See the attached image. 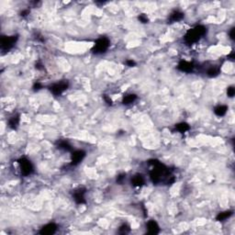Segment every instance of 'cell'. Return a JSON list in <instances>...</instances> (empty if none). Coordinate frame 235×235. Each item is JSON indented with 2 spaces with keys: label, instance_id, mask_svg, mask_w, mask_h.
Instances as JSON below:
<instances>
[{
  "label": "cell",
  "instance_id": "1",
  "mask_svg": "<svg viewBox=\"0 0 235 235\" xmlns=\"http://www.w3.org/2000/svg\"><path fill=\"white\" fill-rule=\"evenodd\" d=\"M207 32L206 27L202 25H198L193 29H190L185 35V41L188 44H193L199 41Z\"/></svg>",
  "mask_w": 235,
  "mask_h": 235
},
{
  "label": "cell",
  "instance_id": "2",
  "mask_svg": "<svg viewBox=\"0 0 235 235\" xmlns=\"http://www.w3.org/2000/svg\"><path fill=\"white\" fill-rule=\"evenodd\" d=\"M109 44L110 43H109V41L108 38H105V37L100 38L95 42V44L92 48V51L96 54H102L107 52V50L109 47Z\"/></svg>",
  "mask_w": 235,
  "mask_h": 235
},
{
  "label": "cell",
  "instance_id": "3",
  "mask_svg": "<svg viewBox=\"0 0 235 235\" xmlns=\"http://www.w3.org/2000/svg\"><path fill=\"white\" fill-rule=\"evenodd\" d=\"M19 37L18 35H13V36H3L1 38L0 43H1V50L2 51H8L10 50L14 44L17 42Z\"/></svg>",
  "mask_w": 235,
  "mask_h": 235
},
{
  "label": "cell",
  "instance_id": "4",
  "mask_svg": "<svg viewBox=\"0 0 235 235\" xmlns=\"http://www.w3.org/2000/svg\"><path fill=\"white\" fill-rule=\"evenodd\" d=\"M19 164L20 167V171L24 176H29L33 173L34 171V167L31 164V162L28 160L27 158H20L19 160Z\"/></svg>",
  "mask_w": 235,
  "mask_h": 235
},
{
  "label": "cell",
  "instance_id": "5",
  "mask_svg": "<svg viewBox=\"0 0 235 235\" xmlns=\"http://www.w3.org/2000/svg\"><path fill=\"white\" fill-rule=\"evenodd\" d=\"M69 87V83L65 80L63 81H61V82H58V83H55V84H53L49 87V89L50 91L54 95V96H59L61 94H62L67 88Z\"/></svg>",
  "mask_w": 235,
  "mask_h": 235
},
{
  "label": "cell",
  "instance_id": "6",
  "mask_svg": "<svg viewBox=\"0 0 235 235\" xmlns=\"http://www.w3.org/2000/svg\"><path fill=\"white\" fill-rule=\"evenodd\" d=\"M85 156H86V152L82 150H77V151L73 152L71 155V164L77 165L83 161Z\"/></svg>",
  "mask_w": 235,
  "mask_h": 235
},
{
  "label": "cell",
  "instance_id": "7",
  "mask_svg": "<svg viewBox=\"0 0 235 235\" xmlns=\"http://www.w3.org/2000/svg\"><path fill=\"white\" fill-rule=\"evenodd\" d=\"M85 193L86 189L85 188H79L74 192V199L77 204H84L86 203V199H85Z\"/></svg>",
  "mask_w": 235,
  "mask_h": 235
},
{
  "label": "cell",
  "instance_id": "8",
  "mask_svg": "<svg viewBox=\"0 0 235 235\" xmlns=\"http://www.w3.org/2000/svg\"><path fill=\"white\" fill-rule=\"evenodd\" d=\"M177 68L181 71V72H184V73H190L194 70L195 66L192 62H187V61H181L179 63H178V66Z\"/></svg>",
  "mask_w": 235,
  "mask_h": 235
},
{
  "label": "cell",
  "instance_id": "9",
  "mask_svg": "<svg viewBox=\"0 0 235 235\" xmlns=\"http://www.w3.org/2000/svg\"><path fill=\"white\" fill-rule=\"evenodd\" d=\"M57 230V225L55 223H48L45 226L41 228L40 231V233L42 235H51L53 234Z\"/></svg>",
  "mask_w": 235,
  "mask_h": 235
},
{
  "label": "cell",
  "instance_id": "10",
  "mask_svg": "<svg viewBox=\"0 0 235 235\" xmlns=\"http://www.w3.org/2000/svg\"><path fill=\"white\" fill-rule=\"evenodd\" d=\"M147 230H148V233H151V234H156L159 233L160 229H159V225L157 224V222L155 220H149L147 222L146 224Z\"/></svg>",
  "mask_w": 235,
  "mask_h": 235
},
{
  "label": "cell",
  "instance_id": "11",
  "mask_svg": "<svg viewBox=\"0 0 235 235\" xmlns=\"http://www.w3.org/2000/svg\"><path fill=\"white\" fill-rule=\"evenodd\" d=\"M227 110H228V107L225 106V105H220L218 107L215 108L214 109V113L219 116V117H223L226 113H227Z\"/></svg>",
  "mask_w": 235,
  "mask_h": 235
},
{
  "label": "cell",
  "instance_id": "12",
  "mask_svg": "<svg viewBox=\"0 0 235 235\" xmlns=\"http://www.w3.org/2000/svg\"><path fill=\"white\" fill-rule=\"evenodd\" d=\"M183 18H184V13H182V12H180V11H178V10H176V11H174L173 13H171L169 19H170V21H172V22H177V21L182 20Z\"/></svg>",
  "mask_w": 235,
  "mask_h": 235
},
{
  "label": "cell",
  "instance_id": "13",
  "mask_svg": "<svg viewBox=\"0 0 235 235\" xmlns=\"http://www.w3.org/2000/svg\"><path fill=\"white\" fill-rule=\"evenodd\" d=\"M136 99H137V96L135 94H129V95L124 96L122 99V103L124 105H129V104L133 103Z\"/></svg>",
  "mask_w": 235,
  "mask_h": 235
},
{
  "label": "cell",
  "instance_id": "14",
  "mask_svg": "<svg viewBox=\"0 0 235 235\" xmlns=\"http://www.w3.org/2000/svg\"><path fill=\"white\" fill-rule=\"evenodd\" d=\"M131 183L135 186H141L144 183V179L141 175H135L131 179Z\"/></svg>",
  "mask_w": 235,
  "mask_h": 235
},
{
  "label": "cell",
  "instance_id": "15",
  "mask_svg": "<svg viewBox=\"0 0 235 235\" xmlns=\"http://www.w3.org/2000/svg\"><path fill=\"white\" fill-rule=\"evenodd\" d=\"M19 116H13L9 118L8 120V126L11 128V129H17V127L19 126Z\"/></svg>",
  "mask_w": 235,
  "mask_h": 235
},
{
  "label": "cell",
  "instance_id": "16",
  "mask_svg": "<svg viewBox=\"0 0 235 235\" xmlns=\"http://www.w3.org/2000/svg\"><path fill=\"white\" fill-rule=\"evenodd\" d=\"M233 215V211H225V212H221L217 216V220L219 221H223L227 219H229L231 216Z\"/></svg>",
  "mask_w": 235,
  "mask_h": 235
},
{
  "label": "cell",
  "instance_id": "17",
  "mask_svg": "<svg viewBox=\"0 0 235 235\" xmlns=\"http://www.w3.org/2000/svg\"><path fill=\"white\" fill-rule=\"evenodd\" d=\"M220 74V69L217 67H210L207 70V75L209 77H216Z\"/></svg>",
  "mask_w": 235,
  "mask_h": 235
},
{
  "label": "cell",
  "instance_id": "18",
  "mask_svg": "<svg viewBox=\"0 0 235 235\" xmlns=\"http://www.w3.org/2000/svg\"><path fill=\"white\" fill-rule=\"evenodd\" d=\"M176 129L179 132H186V131H187V130L190 129V127H189V125H188L187 123H186V122H181V123H178V124L176 125Z\"/></svg>",
  "mask_w": 235,
  "mask_h": 235
},
{
  "label": "cell",
  "instance_id": "19",
  "mask_svg": "<svg viewBox=\"0 0 235 235\" xmlns=\"http://www.w3.org/2000/svg\"><path fill=\"white\" fill-rule=\"evenodd\" d=\"M57 146H58V149H60V150H63V151H71V150H72L71 145H70L67 142H65V141L60 142Z\"/></svg>",
  "mask_w": 235,
  "mask_h": 235
},
{
  "label": "cell",
  "instance_id": "20",
  "mask_svg": "<svg viewBox=\"0 0 235 235\" xmlns=\"http://www.w3.org/2000/svg\"><path fill=\"white\" fill-rule=\"evenodd\" d=\"M130 226H128L127 224H123V225L119 228V233H130Z\"/></svg>",
  "mask_w": 235,
  "mask_h": 235
},
{
  "label": "cell",
  "instance_id": "21",
  "mask_svg": "<svg viewBox=\"0 0 235 235\" xmlns=\"http://www.w3.org/2000/svg\"><path fill=\"white\" fill-rule=\"evenodd\" d=\"M234 94H235V89L233 87H230V88H228V89H227V95H228V96L233 97V96H234Z\"/></svg>",
  "mask_w": 235,
  "mask_h": 235
},
{
  "label": "cell",
  "instance_id": "22",
  "mask_svg": "<svg viewBox=\"0 0 235 235\" xmlns=\"http://www.w3.org/2000/svg\"><path fill=\"white\" fill-rule=\"evenodd\" d=\"M139 20L142 22V23H147L148 22V18L145 14H141L139 16Z\"/></svg>",
  "mask_w": 235,
  "mask_h": 235
},
{
  "label": "cell",
  "instance_id": "23",
  "mask_svg": "<svg viewBox=\"0 0 235 235\" xmlns=\"http://www.w3.org/2000/svg\"><path fill=\"white\" fill-rule=\"evenodd\" d=\"M41 88H42V85H41V83H35L34 86H33V89H34L35 91H39V90L41 89Z\"/></svg>",
  "mask_w": 235,
  "mask_h": 235
},
{
  "label": "cell",
  "instance_id": "24",
  "mask_svg": "<svg viewBox=\"0 0 235 235\" xmlns=\"http://www.w3.org/2000/svg\"><path fill=\"white\" fill-rule=\"evenodd\" d=\"M104 100H105V102H106L107 104H109V105H112V100H111V98H110L109 96H104Z\"/></svg>",
  "mask_w": 235,
  "mask_h": 235
},
{
  "label": "cell",
  "instance_id": "25",
  "mask_svg": "<svg viewBox=\"0 0 235 235\" xmlns=\"http://www.w3.org/2000/svg\"><path fill=\"white\" fill-rule=\"evenodd\" d=\"M126 63H127V65L130 66V67H132V66H134V65L136 64V62H135L133 60H128V61L126 62Z\"/></svg>",
  "mask_w": 235,
  "mask_h": 235
},
{
  "label": "cell",
  "instance_id": "26",
  "mask_svg": "<svg viewBox=\"0 0 235 235\" xmlns=\"http://www.w3.org/2000/svg\"><path fill=\"white\" fill-rule=\"evenodd\" d=\"M229 35H230V38L232 40H234V28L231 29L230 32H229Z\"/></svg>",
  "mask_w": 235,
  "mask_h": 235
},
{
  "label": "cell",
  "instance_id": "27",
  "mask_svg": "<svg viewBox=\"0 0 235 235\" xmlns=\"http://www.w3.org/2000/svg\"><path fill=\"white\" fill-rule=\"evenodd\" d=\"M29 13V11L28 9H26V10H23V11H21V13H20V15L22 16V17H26L28 14Z\"/></svg>",
  "mask_w": 235,
  "mask_h": 235
},
{
  "label": "cell",
  "instance_id": "28",
  "mask_svg": "<svg viewBox=\"0 0 235 235\" xmlns=\"http://www.w3.org/2000/svg\"><path fill=\"white\" fill-rule=\"evenodd\" d=\"M124 178H125V175H124V174H123V175H120V176H118L117 181L118 182H121Z\"/></svg>",
  "mask_w": 235,
  "mask_h": 235
}]
</instances>
